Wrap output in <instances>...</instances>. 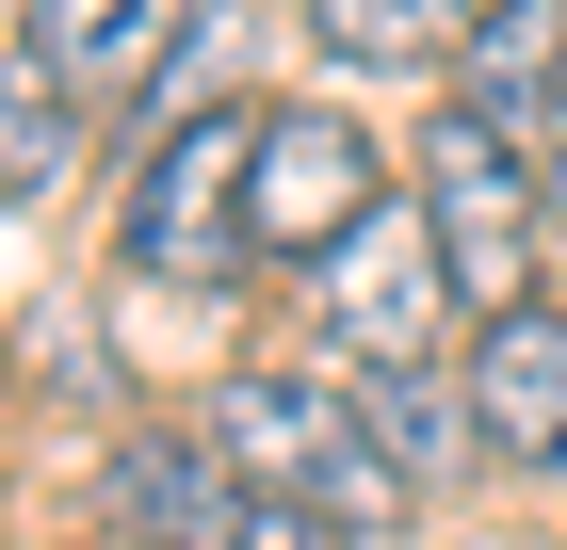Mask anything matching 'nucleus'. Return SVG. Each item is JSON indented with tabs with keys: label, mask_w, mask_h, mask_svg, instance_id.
<instances>
[{
	"label": "nucleus",
	"mask_w": 567,
	"mask_h": 550,
	"mask_svg": "<svg viewBox=\"0 0 567 550\" xmlns=\"http://www.w3.org/2000/svg\"><path fill=\"white\" fill-rule=\"evenodd\" d=\"M97 550H131V535H97Z\"/></svg>",
	"instance_id": "2eb2a0df"
},
{
	"label": "nucleus",
	"mask_w": 567,
	"mask_h": 550,
	"mask_svg": "<svg viewBox=\"0 0 567 550\" xmlns=\"http://www.w3.org/2000/svg\"><path fill=\"white\" fill-rule=\"evenodd\" d=\"M65 146H82V97L17 49V65H0V211H33L49 178H65Z\"/></svg>",
	"instance_id": "9b49d317"
},
{
	"label": "nucleus",
	"mask_w": 567,
	"mask_h": 550,
	"mask_svg": "<svg viewBox=\"0 0 567 550\" xmlns=\"http://www.w3.org/2000/svg\"><path fill=\"white\" fill-rule=\"evenodd\" d=\"M551 211H567V129H551Z\"/></svg>",
	"instance_id": "4468645a"
},
{
	"label": "nucleus",
	"mask_w": 567,
	"mask_h": 550,
	"mask_svg": "<svg viewBox=\"0 0 567 550\" xmlns=\"http://www.w3.org/2000/svg\"><path fill=\"white\" fill-rule=\"evenodd\" d=\"M405 211L437 227V276H454V308L471 324H503V308H535V227H551V146H519V129H486L437 97L422 146H405Z\"/></svg>",
	"instance_id": "f03ea898"
},
{
	"label": "nucleus",
	"mask_w": 567,
	"mask_h": 550,
	"mask_svg": "<svg viewBox=\"0 0 567 550\" xmlns=\"http://www.w3.org/2000/svg\"><path fill=\"white\" fill-rule=\"evenodd\" d=\"M244 195H260V97H195L131 163V195H114V259L163 276V292H227L260 259L244 243Z\"/></svg>",
	"instance_id": "7ed1b4c3"
},
{
	"label": "nucleus",
	"mask_w": 567,
	"mask_h": 550,
	"mask_svg": "<svg viewBox=\"0 0 567 550\" xmlns=\"http://www.w3.org/2000/svg\"><path fill=\"white\" fill-rule=\"evenodd\" d=\"M373 211H390V178H373V129H341L324 97L260 114V195H244V243H260V259L324 276V259H341Z\"/></svg>",
	"instance_id": "423d86ee"
},
{
	"label": "nucleus",
	"mask_w": 567,
	"mask_h": 550,
	"mask_svg": "<svg viewBox=\"0 0 567 550\" xmlns=\"http://www.w3.org/2000/svg\"><path fill=\"white\" fill-rule=\"evenodd\" d=\"M17 49H33L82 114H131L178 49H195V0H33V33H17Z\"/></svg>",
	"instance_id": "6e6552de"
},
{
	"label": "nucleus",
	"mask_w": 567,
	"mask_h": 550,
	"mask_svg": "<svg viewBox=\"0 0 567 550\" xmlns=\"http://www.w3.org/2000/svg\"><path fill=\"white\" fill-rule=\"evenodd\" d=\"M195 437H212L244 486H276L292 518H324V535H390L405 518V469H390V437L357 422V388H324V373H227L212 405H195Z\"/></svg>",
	"instance_id": "f257e3e1"
},
{
	"label": "nucleus",
	"mask_w": 567,
	"mask_h": 550,
	"mask_svg": "<svg viewBox=\"0 0 567 550\" xmlns=\"http://www.w3.org/2000/svg\"><path fill=\"white\" fill-rule=\"evenodd\" d=\"M357 422L390 437L405 486H422V469H454V454H486V437H471V388H437V373H357Z\"/></svg>",
	"instance_id": "f8f14e48"
},
{
	"label": "nucleus",
	"mask_w": 567,
	"mask_h": 550,
	"mask_svg": "<svg viewBox=\"0 0 567 550\" xmlns=\"http://www.w3.org/2000/svg\"><path fill=\"white\" fill-rule=\"evenodd\" d=\"M114 535L131 550H357V535H324V518H292L276 486H244L195 422L114 437Z\"/></svg>",
	"instance_id": "20e7f679"
},
{
	"label": "nucleus",
	"mask_w": 567,
	"mask_h": 550,
	"mask_svg": "<svg viewBox=\"0 0 567 550\" xmlns=\"http://www.w3.org/2000/svg\"><path fill=\"white\" fill-rule=\"evenodd\" d=\"M471 437L503 469H567V308L535 292V308H503V324H471Z\"/></svg>",
	"instance_id": "0eeeda50"
},
{
	"label": "nucleus",
	"mask_w": 567,
	"mask_h": 550,
	"mask_svg": "<svg viewBox=\"0 0 567 550\" xmlns=\"http://www.w3.org/2000/svg\"><path fill=\"white\" fill-rule=\"evenodd\" d=\"M486 0H308V33H324V65H454V33H471Z\"/></svg>",
	"instance_id": "9d476101"
},
{
	"label": "nucleus",
	"mask_w": 567,
	"mask_h": 550,
	"mask_svg": "<svg viewBox=\"0 0 567 550\" xmlns=\"http://www.w3.org/2000/svg\"><path fill=\"white\" fill-rule=\"evenodd\" d=\"M308 308H324V356H341V373H437V324H454L437 227L390 195V211H373L324 276H308Z\"/></svg>",
	"instance_id": "39448f33"
},
{
	"label": "nucleus",
	"mask_w": 567,
	"mask_h": 550,
	"mask_svg": "<svg viewBox=\"0 0 567 550\" xmlns=\"http://www.w3.org/2000/svg\"><path fill=\"white\" fill-rule=\"evenodd\" d=\"M17 33H33V0H0V65H17Z\"/></svg>",
	"instance_id": "ddd939ff"
},
{
	"label": "nucleus",
	"mask_w": 567,
	"mask_h": 550,
	"mask_svg": "<svg viewBox=\"0 0 567 550\" xmlns=\"http://www.w3.org/2000/svg\"><path fill=\"white\" fill-rule=\"evenodd\" d=\"M551 97H567V0H486L471 33H454V114H486V129H551Z\"/></svg>",
	"instance_id": "1a4fd4ad"
}]
</instances>
